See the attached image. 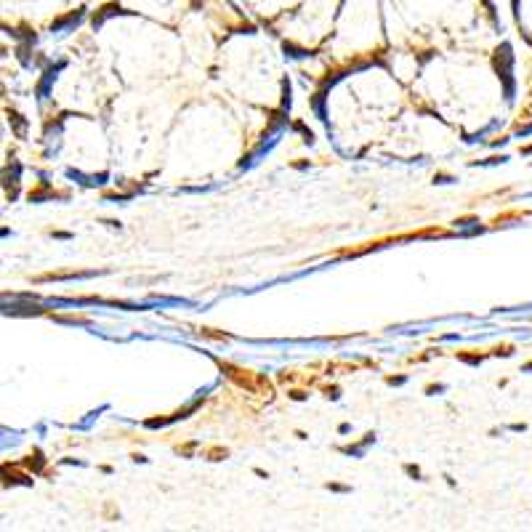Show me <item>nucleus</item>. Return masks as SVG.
Returning a JSON list of instances; mask_svg holds the SVG:
<instances>
[{
	"label": "nucleus",
	"mask_w": 532,
	"mask_h": 532,
	"mask_svg": "<svg viewBox=\"0 0 532 532\" xmlns=\"http://www.w3.org/2000/svg\"><path fill=\"white\" fill-rule=\"evenodd\" d=\"M522 370H524V373H527V370H532V362H530V365H524Z\"/></svg>",
	"instance_id": "obj_14"
},
{
	"label": "nucleus",
	"mask_w": 532,
	"mask_h": 532,
	"mask_svg": "<svg viewBox=\"0 0 532 532\" xmlns=\"http://www.w3.org/2000/svg\"><path fill=\"white\" fill-rule=\"evenodd\" d=\"M524 429H527L524 423H513V426H511V431H524Z\"/></svg>",
	"instance_id": "obj_13"
},
{
	"label": "nucleus",
	"mask_w": 532,
	"mask_h": 532,
	"mask_svg": "<svg viewBox=\"0 0 532 532\" xmlns=\"http://www.w3.org/2000/svg\"><path fill=\"white\" fill-rule=\"evenodd\" d=\"M118 14H125V11H123V5H120V3H109V5H104V8H99V14H93V19H91V24H93V27H102L104 21L109 19V16H118Z\"/></svg>",
	"instance_id": "obj_1"
},
{
	"label": "nucleus",
	"mask_w": 532,
	"mask_h": 532,
	"mask_svg": "<svg viewBox=\"0 0 532 532\" xmlns=\"http://www.w3.org/2000/svg\"><path fill=\"white\" fill-rule=\"evenodd\" d=\"M328 490H335V492H348V487H344V485H328Z\"/></svg>",
	"instance_id": "obj_10"
},
{
	"label": "nucleus",
	"mask_w": 532,
	"mask_h": 532,
	"mask_svg": "<svg viewBox=\"0 0 532 532\" xmlns=\"http://www.w3.org/2000/svg\"><path fill=\"white\" fill-rule=\"evenodd\" d=\"M314 109H317V115L325 120V93H317V96H314Z\"/></svg>",
	"instance_id": "obj_4"
},
{
	"label": "nucleus",
	"mask_w": 532,
	"mask_h": 532,
	"mask_svg": "<svg viewBox=\"0 0 532 532\" xmlns=\"http://www.w3.org/2000/svg\"><path fill=\"white\" fill-rule=\"evenodd\" d=\"M8 115H11V118H14V123H16V133L24 136V128H27V125H24V120H21V115H16V112H8Z\"/></svg>",
	"instance_id": "obj_5"
},
{
	"label": "nucleus",
	"mask_w": 532,
	"mask_h": 532,
	"mask_svg": "<svg viewBox=\"0 0 532 532\" xmlns=\"http://www.w3.org/2000/svg\"><path fill=\"white\" fill-rule=\"evenodd\" d=\"M405 471H408V474H410V476H412V479H421V469H418V466H412V463H408V466H405Z\"/></svg>",
	"instance_id": "obj_7"
},
{
	"label": "nucleus",
	"mask_w": 532,
	"mask_h": 532,
	"mask_svg": "<svg viewBox=\"0 0 532 532\" xmlns=\"http://www.w3.org/2000/svg\"><path fill=\"white\" fill-rule=\"evenodd\" d=\"M389 384H391V386H402V384H405V375H397V378H389Z\"/></svg>",
	"instance_id": "obj_9"
},
{
	"label": "nucleus",
	"mask_w": 532,
	"mask_h": 532,
	"mask_svg": "<svg viewBox=\"0 0 532 532\" xmlns=\"http://www.w3.org/2000/svg\"><path fill=\"white\" fill-rule=\"evenodd\" d=\"M452 179L450 176H445V173H439V176H434V184H450Z\"/></svg>",
	"instance_id": "obj_8"
},
{
	"label": "nucleus",
	"mask_w": 532,
	"mask_h": 532,
	"mask_svg": "<svg viewBox=\"0 0 532 532\" xmlns=\"http://www.w3.org/2000/svg\"><path fill=\"white\" fill-rule=\"evenodd\" d=\"M458 359H463V362H469V365H482V357H471V354H461Z\"/></svg>",
	"instance_id": "obj_6"
},
{
	"label": "nucleus",
	"mask_w": 532,
	"mask_h": 532,
	"mask_svg": "<svg viewBox=\"0 0 532 532\" xmlns=\"http://www.w3.org/2000/svg\"><path fill=\"white\" fill-rule=\"evenodd\" d=\"M282 48H285V54H290L293 59H304V56H309V51H304V48H296L293 43H285Z\"/></svg>",
	"instance_id": "obj_3"
},
{
	"label": "nucleus",
	"mask_w": 532,
	"mask_h": 532,
	"mask_svg": "<svg viewBox=\"0 0 532 532\" xmlns=\"http://www.w3.org/2000/svg\"><path fill=\"white\" fill-rule=\"evenodd\" d=\"M455 224H458V226H469V224H476V221H474V219H461V221H455Z\"/></svg>",
	"instance_id": "obj_11"
},
{
	"label": "nucleus",
	"mask_w": 532,
	"mask_h": 532,
	"mask_svg": "<svg viewBox=\"0 0 532 532\" xmlns=\"http://www.w3.org/2000/svg\"><path fill=\"white\" fill-rule=\"evenodd\" d=\"M426 391H429V394H436V391H445V386H429Z\"/></svg>",
	"instance_id": "obj_12"
},
{
	"label": "nucleus",
	"mask_w": 532,
	"mask_h": 532,
	"mask_svg": "<svg viewBox=\"0 0 532 532\" xmlns=\"http://www.w3.org/2000/svg\"><path fill=\"white\" fill-rule=\"evenodd\" d=\"M82 16H85V11H82V8H78V11H72V14H67L64 19H56V21H54V24H51V30H56V32H59V30H64V27H72V24H80Z\"/></svg>",
	"instance_id": "obj_2"
}]
</instances>
